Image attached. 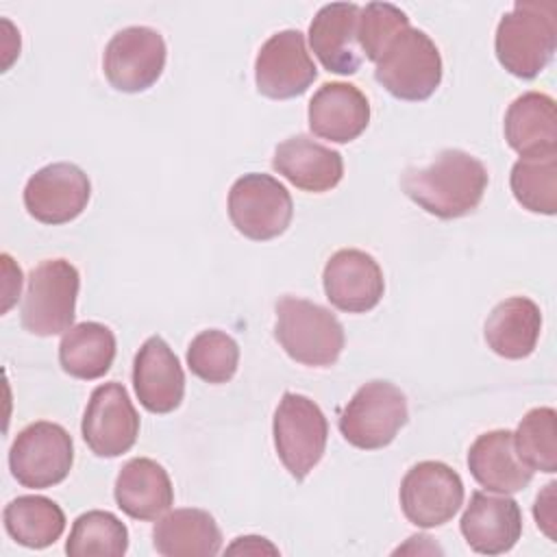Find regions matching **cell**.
Instances as JSON below:
<instances>
[{"instance_id": "4", "label": "cell", "mask_w": 557, "mask_h": 557, "mask_svg": "<svg viewBox=\"0 0 557 557\" xmlns=\"http://www.w3.org/2000/svg\"><path fill=\"white\" fill-rule=\"evenodd\" d=\"M374 78L398 100H426L442 83V57L435 41L420 28H405L376 61Z\"/></svg>"}, {"instance_id": "26", "label": "cell", "mask_w": 557, "mask_h": 557, "mask_svg": "<svg viewBox=\"0 0 557 557\" xmlns=\"http://www.w3.org/2000/svg\"><path fill=\"white\" fill-rule=\"evenodd\" d=\"M115 359V335L100 322L67 329L59 344V363L74 379L94 381L109 372Z\"/></svg>"}, {"instance_id": "3", "label": "cell", "mask_w": 557, "mask_h": 557, "mask_svg": "<svg viewBox=\"0 0 557 557\" xmlns=\"http://www.w3.org/2000/svg\"><path fill=\"white\" fill-rule=\"evenodd\" d=\"M274 337L294 361L309 368L333 366L344 348V326L335 313L296 296L276 302Z\"/></svg>"}, {"instance_id": "35", "label": "cell", "mask_w": 557, "mask_h": 557, "mask_svg": "<svg viewBox=\"0 0 557 557\" xmlns=\"http://www.w3.org/2000/svg\"><path fill=\"white\" fill-rule=\"evenodd\" d=\"M2 263H4V276H7V287H4V292H7V289H9V285H11V298H9V302L2 307V311H7V309L13 305L15 296H20V287H22V270H20L17 265H13V259H11L9 255H2Z\"/></svg>"}, {"instance_id": "32", "label": "cell", "mask_w": 557, "mask_h": 557, "mask_svg": "<svg viewBox=\"0 0 557 557\" xmlns=\"http://www.w3.org/2000/svg\"><path fill=\"white\" fill-rule=\"evenodd\" d=\"M409 28V17L405 11L389 2H370L359 9L357 41L366 59L379 61L385 48L396 35Z\"/></svg>"}, {"instance_id": "7", "label": "cell", "mask_w": 557, "mask_h": 557, "mask_svg": "<svg viewBox=\"0 0 557 557\" xmlns=\"http://www.w3.org/2000/svg\"><path fill=\"white\" fill-rule=\"evenodd\" d=\"M272 433L278 459L296 481H302L324 455L329 422L311 398L285 392L274 411Z\"/></svg>"}, {"instance_id": "14", "label": "cell", "mask_w": 557, "mask_h": 557, "mask_svg": "<svg viewBox=\"0 0 557 557\" xmlns=\"http://www.w3.org/2000/svg\"><path fill=\"white\" fill-rule=\"evenodd\" d=\"M91 196L87 174L74 163H50L24 187V207L41 224H65L83 213Z\"/></svg>"}, {"instance_id": "15", "label": "cell", "mask_w": 557, "mask_h": 557, "mask_svg": "<svg viewBox=\"0 0 557 557\" xmlns=\"http://www.w3.org/2000/svg\"><path fill=\"white\" fill-rule=\"evenodd\" d=\"M324 294L346 313H366L379 305L385 292L383 270L376 259L357 248H342L324 265Z\"/></svg>"}, {"instance_id": "22", "label": "cell", "mask_w": 557, "mask_h": 557, "mask_svg": "<svg viewBox=\"0 0 557 557\" xmlns=\"http://www.w3.org/2000/svg\"><path fill=\"white\" fill-rule=\"evenodd\" d=\"M468 468L479 485L498 494L520 492L533 479V470L516 455L513 433L507 429L479 435L468 450Z\"/></svg>"}, {"instance_id": "10", "label": "cell", "mask_w": 557, "mask_h": 557, "mask_svg": "<svg viewBox=\"0 0 557 557\" xmlns=\"http://www.w3.org/2000/svg\"><path fill=\"white\" fill-rule=\"evenodd\" d=\"M165 41L150 26H128L117 30L102 57L109 85L124 94H139L152 87L165 67Z\"/></svg>"}, {"instance_id": "27", "label": "cell", "mask_w": 557, "mask_h": 557, "mask_svg": "<svg viewBox=\"0 0 557 557\" xmlns=\"http://www.w3.org/2000/svg\"><path fill=\"white\" fill-rule=\"evenodd\" d=\"M7 533L26 548H46L65 531L63 509L46 496H17L2 511Z\"/></svg>"}, {"instance_id": "33", "label": "cell", "mask_w": 557, "mask_h": 557, "mask_svg": "<svg viewBox=\"0 0 557 557\" xmlns=\"http://www.w3.org/2000/svg\"><path fill=\"white\" fill-rule=\"evenodd\" d=\"M555 487L557 483H548L544 487L542 494H537L535 498V505H533V516H535V522L537 527L550 537L555 540V524H557V511H555Z\"/></svg>"}, {"instance_id": "13", "label": "cell", "mask_w": 557, "mask_h": 557, "mask_svg": "<svg viewBox=\"0 0 557 557\" xmlns=\"http://www.w3.org/2000/svg\"><path fill=\"white\" fill-rule=\"evenodd\" d=\"M318 70L307 52L300 30L274 33L257 52L255 83L259 94L272 100H289L309 89Z\"/></svg>"}, {"instance_id": "25", "label": "cell", "mask_w": 557, "mask_h": 557, "mask_svg": "<svg viewBox=\"0 0 557 557\" xmlns=\"http://www.w3.org/2000/svg\"><path fill=\"white\" fill-rule=\"evenodd\" d=\"M542 313L527 296H511L500 300L485 320L487 346L505 359L529 357L540 339Z\"/></svg>"}, {"instance_id": "11", "label": "cell", "mask_w": 557, "mask_h": 557, "mask_svg": "<svg viewBox=\"0 0 557 557\" xmlns=\"http://www.w3.org/2000/svg\"><path fill=\"white\" fill-rule=\"evenodd\" d=\"M461 505V476L442 461H420L403 476L400 507L405 518L420 529L446 524Z\"/></svg>"}, {"instance_id": "6", "label": "cell", "mask_w": 557, "mask_h": 557, "mask_svg": "<svg viewBox=\"0 0 557 557\" xmlns=\"http://www.w3.org/2000/svg\"><path fill=\"white\" fill-rule=\"evenodd\" d=\"M409 409L405 394L389 381L361 385L339 416L344 440L361 450L387 446L407 424Z\"/></svg>"}, {"instance_id": "16", "label": "cell", "mask_w": 557, "mask_h": 557, "mask_svg": "<svg viewBox=\"0 0 557 557\" xmlns=\"http://www.w3.org/2000/svg\"><path fill=\"white\" fill-rule=\"evenodd\" d=\"M133 385L150 413L174 411L185 396V372L163 337H148L133 361Z\"/></svg>"}, {"instance_id": "28", "label": "cell", "mask_w": 557, "mask_h": 557, "mask_svg": "<svg viewBox=\"0 0 557 557\" xmlns=\"http://www.w3.org/2000/svg\"><path fill=\"white\" fill-rule=\"evenodd\" d=\"M128 548V529L111 511L91 509L81 513L65 542L70 557H120Z\"/></svg>"}, {"instance_id": "34", "label": "cell", "mask_w": 557, "mask_h": 557, "mask_svg": "<svg viewBox=\"0 0 557 557\" xmlns=\"http://www.w3.org/2000/svg\"><path fill=\"white\" fill-rule=\"evenodd\" d=\"M228 555H263V553H270V555H276L278 548L274 544H270L265 537H259V535H244V537H237L228 548H226Z\"/></svg>"}, {"instance_id": "24", "label": "cell", "mask_w": 557, "mask_h": 557, "mask_svg": "<svg viewBox=\"0 0 557 557\" xmlns=\"http://www.w3.org/2000/svg\"><path fill=\"white\" fill-rule=\"evenodd\" d=\"M152 546L163 557H211L220 553L222 533L205 509H174L152 529Z\"/></svg>"}, {"instance_id": "18", "label": "cell", "mask_w": 557, "mask_h": 557, "mask_svg": "<svg viewBox=\"0 0 557 557\" xmlns=\"http://www.w3.org/2000/svg\"><path fill=\"white\" fill-rule=\"evenodd\" d=\"M359 4L355 2H331L324 4L311 26L309 44L324 70L333 74H357L363 63V52L357 41Z\"/></svg>"}, {"instance_id": "2", "label": "cell", "mask_w": 557, "mask_h": 557, "mask_svg": "<svg viewBox=\"0 0 557 557\" xmlns=\"http://www.w3.org/2000/svg\"><path fill=\"white\" fill-rule=\"evenodd\" d=\"M498 63L518 78H535L557 48V4L553 0H518L496 26Z\"/></svg>"}, {"instance_id": "1", "label": "cell", "mask_w": 557, "mask_h": 557, "mask_svg": "<svg viewBox=\"0 0 557 557\" xmlns=\"http://www.w3.org/2000/svg\"><path fill=\"white\" fill-rule=\"evenodd\" d=\"M485 165L466 150H442L429 165L409 168L403 191L426 213L453 220L472 213L487 189Z\"/></svg>"}, {"instance_id": "23", "label": "cell", "mask_w": 557, "mask_h": 557, "mask_svg": "<svg viewBox=\"0 0 557 557\" xmlns=\"http://www.w3.org/2000/svg\"><path fill=\"white\" fill-rule=\"evenodd\" d=\"M505 139L520 157L555 154V100L542 91H527L518 96L505 113Z\"/></svg>"}, {"instance_id": "19", "label": "cell", "mask_w": 557, "mask_h": 557, "mask_svg": "<svg viewBox=\"0 0 557 557\" xmlns=\"http://www.w3.org/2000/svg\"><path fill=\"white\" fill-rule=\"evenodd\" d=\"M307 115L313 135L335 144H348L368 128L370 102L350 83H324L309 100Z\"/></svg>"}, {"instance_id": "12", "label": "cell", "mask_w": 557, "mask_h": 557, "mask_svg": "<svg viewBox=\"0 0 557 557\" xmlns=\"http://www.w3.org/2000/svg\"><path fill=\"white\" fill-rule=\"evenodd\" d=\"M81 431L98 457H117L133 448L139 435V416L122 383L111 381L91 392Z\"/></svg>"}, {"instance_id": "5", "label": "cell", "mask_w": 557, "mask_h": 557, "mask_svg": "<svg viewBox=\"0 0 557 557\" xmlns=\"http://www.w3.org/2000/svg\"><path fill=\"white\" fill-rule=\"evenodd\" d=\"M78 270L67 259H46L33 268L22 300V326L39 337L65 333L74 324Z\"/></svg>"}, {"instance_id": "30", "label": "cell", "mask_w": 557, "mask_h": 557, "mask_svg": "<svg viewBox=\"0 0 557 557\" xmlns=\"http://www.w3.org/2000/svg\"><path fill=\"white\" fill-rule=\"evenodd\" d=\"M513 448L520 461L533 472L557 470V413L553 407L531 409L513 433Z\"/></svg>"}, {"instance_id": "17", "label": "cell", "mask_w": 557, "mask_h": 557, "mask_svg": "<svg viewBox=\"0 0 557 557\" xmlns=\"http://www.w3.org/2000/svg\"><path fill=\"white\" fill-rule=\"evenodd\" d=\"M459 529L474 553L500 555L511 550L520 540L522 513L518 503L507 494L472 492Z\"/></svg>"}, {"instance_id": "9", "label": "cell", "mask_w": 557, "mask_h": 557, "mask_svg": "<svg viewBox=\"0 0 557 557\" xmlns=\"http://www.w3.org/2000/svg\"><path fill=\"white\" fill-rule=\"evenodd\" d=\"M292 215L294 202L287 187L270 174H244L228 191V218L248 239L265 242L283 235Z\"/></svg>"}, {"instance_id": "20", "label": "cell", "mask_w": 557, "mask_h": 557, "mask_svg": "<svg viewBox=\"0 0 557 557\" xmlns=\"http://www.w3.org/2000/svg\"><path fill=\"white\" fill-rule=\"evenodd\" d=\"M272 168L302 191L322 194L344 176V159L307 135H294L276 146Z\"/></svg>"}, {"instance_id": "31", "label": "cell", "mask_w": 557, "mask_h": 557, "mask_svg": "<svg viewBox=\"0 0 557 557\" xmlns=\"http://www.w3.org/2000/svg\"><path fill=\"white\" fill-rule=\"evenodd\" d=\"M239 346L237 342L218 329L198 333L187 348L189 370L207 383H226L237 372Z\"/></svg>"}, {"instance_id": "8", "label": "cell", "mask_w": 557, "mask_h": 557, "mask_svg": "<svg viewBox=\"0 0 557 557\" xmlns=\"http://www.w3.org/2000/svg\"><path fill=\"white\" fill-rule=\"evenodd\" d=\"M74 463L70 433L54 422L39 420L24 426L11 444L9 468L22 487L44 490L61 483Z\"/></svg>"}, {"instance_id": "29", "label": "cell", "mask_w": 557, "mask_h": 557, "mask_svg": "<svg viewBox=\"0 0 557 557\" xmlns=\"http://www.w3.org/2000/svg\"><path fill=\"white\" fill-rule=\"evenodd\" d=\"M509 185L524 209L553 215L557 211V152L520 157L511 168Z\"/></svg>"}, {"instance_id": "21", "label": "cell", "mask_w": 557, "mask_h": 557, "mask_svg": "<svg viewBox=\"0 0 557 557\" xmlns=\"http://www.w3.org/2000/svg\"><path fill=\"white\" fill-rule=\"evenodd\" d=\"M113 496L126 516L157 520L172 507L174 487L161 463L148 457H135L117 472Z\"/></svg>"}]
</instances>
